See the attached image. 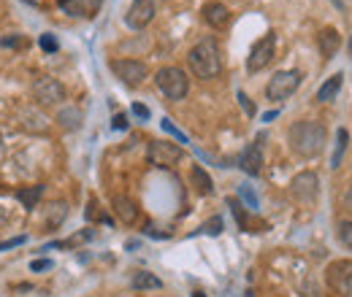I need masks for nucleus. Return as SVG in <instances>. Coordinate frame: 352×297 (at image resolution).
<instances>
[{
  "instance_id": "nucleus-1",
  "label": "nucleus",
  "mask_w": 352,
  "mask_h": 297,
  "mask_svg": "<svg viewBox=\"0 0 352 297\" xmlns=\"http://www.w3.org/2000/svg\"><path fill=\"white\" fill-rule=\"evenodd\" d=\"M187 65L190 71L195 73V79H217L222 73V54L217 41L209 36V38H201L190 51H187Z\"/></svg>"
},
{
  "instance_id": "nucleus-2",
  "label": "nucleus",
  "mask_w": 352,
  "mask_h": 297,
  "mask_svg": "<svg viewBox=\"0 0 352 297\" xmlns=\"http://www.w3.org/2000/svg\"><path fill=\"white\" fill-rule=\"evenodd\" d=\"M325 125L320 122H296L293 128L287 130V143L293 149V154L304 157V160H311L317 157L322 149H325Z\"/></svg>"
},
{
  "instance_id": "nucleus-3",
  "label": "nucleus",
  "mask_w": 352,
  "mask_h": 297,
  "mask_svg": "<svg viewBox=\"0 0 352 297\" xmlns=\"http://www.w3.org/2000/svg\"><path fill=\"white\" fill-rule=\"evenodd\" d=\"M155 84H157V89H160L168 100H184V95L190 92V79H187V73H184L182 68H176V65L160 68V71L155 73Z\"/></svg>"
},
{
  "instance_id": "nucleus-4",
  "label": "nucleus",
  "mask_w": 352,
  "mask_h": 297,
  "mask_svg": "<svg viewBox=\"0 0 352 297\" xmlns=\"http://www.w3.org/2000/svg\"><path fill=\"white\" fill-rule=\"evenodd\" d=\"M301 82H304L301 71H276L265 84V97L268 100H285L301 86Z\"/></svg>"
},
{
  "instance_id": "nucleus-5",
  "label": "nucleus",
  "mask_w": 352,
  "mask_h": 297,
  "mask_svg": "<svg viewBox=\"0 0 352 297\" xmlns=\"http://www.w3.org/2000/svg\"><path fill=\"white\" fill-rule=\"evenodd\" d=\"M182 157H184L182 146L171 143V141H149V146H146V160L155 168H163V170L174 168Z\"/></svg>"
},
{
  "instance_id": "nucleus-6",
  "label": "nucleus",
  "mask_w": 352,
  "mask_h": 297,
  "mask_svg": "<svg viewBox=\"0 0 352 297\" xmlns=\"http://www.w3.org/2000/svg\"><path fill=\"white\" fill-rule=\"evenodd\" d=\"M109 68L125 86H141L144 79L149 76V68L141 60H111Z\"/></svg>"
},
{
  "instance_id": "nucleus-7",
  "label": "nucleus",
  "mask_w": 352,
  "mask_h": 297,
  "mask_svg": "<svg viewBox=\"0 0 352 297\" xmlns=\"http://www.w3.org/2000/svg\"><path fill=\"white\" fill-rule=\"evenodd\" d=\"M325 278L331 284L333 292L344 297H352V259H336L328 265L325 270Z\"/></svg>"
},
{
  "instance_id": "nucleus-8",
  "label": "nucleus",
  "mask_w": 352,
  "mask_h": 297,
  "mask_svg": "<svg viewBox=\"0 0 352 297\" xmlns=\"http://www.w3.org/2000/svg\"><path fill=\"white\" fill-rule=\"evenodd\" d=\"M274 54H276V36L268 33V36H263L261 41L252 46V51L247 57V71L250 73H261L263 68H268V62L274 60Z\"/></svg>"
},
{
  "instance_id": "nucleus-9",
  "label": "nucleus",
  "mask_w": 352,
  "mask_h": 297,
  "mask_svg": "<svg viewBox=\"0 0 352 297\" xmlns=\"http://www.w3.org/2000/svg\"><path fill=\"white\" fill-rule=\"evenodd\" d=\"M33 100L38 106H57L60 100H65V86L52 76H38L33 82Z\"/></svg>"
},
{
  "instance_id": "nucleus-10",
  "label": "nucleus",
  "mask_w": 352,
  "mask_h": 297,
  "mask_svg": "<svg viewBox=\"0 0 352 297\" xmlns=\"http://www.w3.org/2000/svg\"><path fill=\"white\" fill-rule=\"evenodd\" d=\"M290 195H293L298 203H314L317 195H320V178H317V173H311V170L298 173V176L290 181Z\"/></svg>"
},
{
  "instance_id": "nucleus-11",
  "label": "nucleus",
  "mask_w": 352,
  "mask_h": 297,
  "mask_svg": "<svg viewBox=\"0 0 352 297\" xmlns=\"http://www.w3.org/2000/svg\"><path fill=\"white\" fill-rule=\"evenodd\" d=\"M155 11H157V3L155 0H133L128 14H125V25L131 30H144L155 19Z\"/></svg>"
},
{
  "instance_id": "nucleus-12",
  "label": "nucleus",
  "mask_w": 352,
  "mask_h": 297,
  "mask_svg": "<svg viewBox=\"0 0 352 297\" xmlns=\"http://www.w3.org/2000/svg\"><path fill=\"white\" fill-rule=\"evenodd\" d=\"M239 168L244 170L247 176H258V173L263 170V146H261V141H258V143H250V146L241 152Z\"/></svg>"
},
{
  "instance_id": "nucleus-13",
  "label": "nucleus",
  "mask_w": 352,
  "mask_h": 297,
  "mask_svg": "<svg viewBox=\"0 0 352 297\" xmlns=\"http://www.w3.org/2000/svg\"><path fill=\"white\" fill-rule=\"evenodd\" d=\"M201 16H204V22H206L209 27L220 30V27H225V25H228L230 11H228V5H225V3H220V0H209V3H204Z\"/></svg>"
},
{
  "instance_id": "nucleus-14",
  "label": "nucleus",
  "mask_w": 352,
  "mask_h": 297,
  "mask_svg": "<svg viewBox=\"0 0 352 297\" xmlns=\"http://www.w3.org/2000/svg\"><path fill=\"white\" fill-rule=\"evenodd\" d=\"M111 209H114V213H117V219H120V222H125V224H135V219H138V206H135V200H131L128 195H114Z\"/></svg>"
},
{
  "instance_id": "nucleus-15",
  "label": "nucleus",
  "mask_w": 352,
  "mask_h": 297,
  "mask_svg": "<svg viewBox=\"0 0 352 297\" xmlns=\"http://www.w3.org/2000/svg\"><path fill=\"white\" fill-rule=\"evenodd\" d=\"M317 43H320L322 57H325V60H333V57H336V51H339V46H342V36H339L333 27H325V30H320Z\"/></svg>"
},
{
  "instance_id": "nucleus-16",
  "label": "nucleus",
  "mask_w": 352,
  "mask_h": 297,
  "mask_svg": "<svg viewBox=\"0 0 352 297\" xmlns=\"http://www.w3.org/2000/svg\"><path fill=\"white\" fill-rule=\"evenodd\" d=\"M342 84H344V73H333L331 79H325L317 89V103H331L339 95Z\"/></svg>"
},
{
  "instance_id": "nucleus-17",
  "label": "nucleus",
  "mask_w": 352,
  "mask_h": 297,
  "mask_svg": "<svg viewBox=\"0 0 352 297\" xmlns=\"http://www.w3.org/2000/svg\"><path fill=\"white\" fill-rule=\"evenodd\" d=\"M19 117L25 119L22 125L30 130V132H46V130H49V119H46L38 108H33V106H30V108H22Z\"/></svg>"
},
{
  "instance_id": "nucleus-18",
  "label": "nucleus",
  "mask_w": 352,
  "mask_h": 297,
  "mask_svg": "<svg viewBox=\"0 0 352 297\" xmlns=\"http://www.w3.org/2000/svg\"><path fill=\"white\" fill-rule=\"evenodd\" d=\"M44 184H36V187H19L14 195H16V200L28 209V211H33L36 206H38V200H41V195H44Z\"/></svg>"
},
{
  "instance_id": "nucleus-19",
  "label": "nucleus",
  "mask_w": 352,
  "mask_h": 297,
  "mask_svg": "<svg viewBox=\"0 0 352 297\" xmlns=\"http://www.w3.org/2000/svg\"><path fill=\"white\" fill-rule=\"evenodd\" d=\"M57 125L63 130H79L82 128V108L76 106H63L57 114Z\"/></svg>"
},
{
  "instance_id": "nucleus-20",
  "label": "nucleus",
  "mask_w": 352,
  "mask_h": 297,
  "mask_svg": "<svg viewBox=\"0 0 352 297\" xmlns=\"http://www.w3.org/2000/svg\"><path fill=\"white\" fill-rule=\"evenodd\" d=\"M190 178H192V184H195V189H198L201 195H212V192H214V181H212V176L201 168V165H192Z\"/></svg>"
},
{
  "instance_id": "nucleus-21",
  "label": "nucleus",
  "mask_w": 352,
  "mask_h": 297,
  "mask_svg": "<svg viewBox=\"0 0 352 297\" xmlns=\"http://www.w3.org/2000/svg\"><path fill=\"white\" fill-rule=\"evenodd\" d=\"M131 284L135 292H146V289H160V287H163V281H160L155 273H146V270H138V273L133 276Z\"/></svg>"
},
{
  "instance_id": "nucleus-22",
  "label": "nucleus",
  "mask_w": 352,
  "mask_h": 297,
  "mask_svg": "<svg viewBox=\"0 0 352 297\" xmlns=\"http://www.w3.org/2000/svg\"><path fill=\"white\" fill-rule=\"evenodd\" d=\"M347 141H350V132L347 130H339L336 132V149H333V157H331V170H336L342 165V157L347 152Z\"/></svg>"
},
{
  "instance_id": "nucleus-23",
  "label": "nucleus",
  "mask_w": 352,
  "mask_h": 297,
  "mask_svg": "<svg viewBox=\"0 0 352 297\" xmlns=\"http://www.w3.org/2000/svg\"><path fill=\"white\" fill-rule=\"evenodd\" d=\"M60 8L68 14V16H87V3L85 0H60Z\"/></svg>"
},
{
  "instance_id": "nucleus-24",
  "label": "nucleus",
  "mask_w": 352,
  "mask_h": 297,
  "mask_svg": "<svg viewBox=\"0 0 352 297\" xmlns=\"http://www.w3.org/2000/svg\"><path fill=\"white\" fill-rule=\"evenodd\" d=\"M336 235H339L342 246H347L352 252V222H339L336 224Z\"/></svg>"
},
{
  "instance_id": "nucleus-25",
  "label": "nucleus",
  "mask_w": 352,
  "mask_h": 297,
  "mask_svg": "<svg viewBox=\"0 0 352 297\" xmlns=\"http://www.w3.org/2000/svg\"><path fill=\"white\" fill-rule=\"evenodd\" d=\"M52 209H54V213H49V227H60V222H63L65 213H68V206L60 200V203H54Z\"/></svg>"
},
{
  "instance_id": "nucleus-26",
  "label": "nucleus",
  "mask_w": 352,
  "mask_h": 297,
  "mask_svg": "<svg viewBox=\"0 0 352 297\" xmlns=\"http://www.w3.org/2000/svg\"><path fill=\"white\" fill-rule=\"evenodd\" d=\"M201 230H204L206 235H220V233H222V219H220V216H212V219H209V222H206Z\"/></svg>"
},
{
  "instance_id": "nucleus-27",
  "label": "nucleus",
  "mask_w": 352,
  "mask_h": 297,
  "mask_svg": "<svg viewBox=\"0 0 352 297\" xmlns=\"http://www.w3.org/2000/svg\"><path fill=\"white\" fill-rule=\"evenodd\" d=\"M163 130H166V132H171V135H174L176 141H179V143H187V135H184V132H182L179 128H174V122H171L168 117L163 119Z\"/></svg>"
},
{
  "instance_id": "nucleus-28",
  "label": "nucleus",
  "mask_w": 352,
  "mask_h": 297,
  "mask_svg": "<svg viewBox=\"0 0 352 297\" xmlns=\"http://www.w3.org/2000/svg\"><path fill=\"white\" fill-rule=\"evenodd\" d=\"M41 49L52 54V51H57V49H60V43H57V38H54L52 33H44V36H41Z\"/></svg>"
},
{
  "instance_id": "nucleus-29",
  "label": "nucleus",
  "mask_w": 352,
  "mask_h": 297,
  "mask_svg": "<svg viewBox=\"0 0 352 297\" xmlns=\"http://www.w3.org/2000/svg\"><path fill=\"white\" fill-rule=\"evenodd\" d=\"M0 43H3L6 49H22V46H25V38L14 33V36H8V38H0Z\"/></svg>"
},
{
  "instance_id": "nucleus-30",
  "label": "nucleus",
  "mask_w": 352,
  "mask_h": 297,
  "mask_svg": "<svg viewBox=\"0 0 352 297\" xmlns=\"http://www.w3.org/2000/svg\"><path fill=\"white\" fill-rule=\"evenodd\" d=\"M239 100H241V108L247 111V117H255V106H252V100L244 92H239Z\"/></svg>"
},
{
  "instance_id": "nucleus-31",
  "label": "nucleus",
  "mask_w": 352,
  "mask_h": 297,
  "mask_svg": "<svg viewBox=\"0 0 352 297\" xmlns=\"http://www.w3.org/2000/svg\"><path fill=\"white\" fill-rule=\"evenodd\" d=\"M52 268V259H33L30 262V270L33 273H41V270H49Z\"/></svg>"
},
{
  "instance_id": "nucleus-32",
  "label": "nucleus",
  "mask_w": 352,
  "mask_h": 297,
  "mask_svg": "<svg viewBox=\"0 0 352 297\" xmlns=\"http://www.w3.org/2000/svg\"><path fill=\"white\" fill-rule=\"evenodd\" d=\"M239 192H241V198L250 203V209H258V200H255V195H252L247 187H239Z\"/></svg>"
},
{
  "instance_id": "nucleus-33",
  "label": "nucleus",
  "mask_w": 352,
  "mask_h": 297,
  "mask_svg": "<svg viewBox=\"0 0 352 297\" xmlns=\"http://www.w3.org/2000/svg\"><path fill=\"white\" fill-rule=\"evenodd\" d=\"M133 114H135L138 119H149V108L141 106V103H133Z\"/></svg>"
},
{
  "instance_id": "nucleus-34",
  "label": "nucleus",
  "mask_w": 352,
  "mask_h": 297,
  "mask_svg": "<svg viewBox=\"0 0 352 297\" xmlns=\"http://www.w3.org/2000/svg\"><path fill=\"white\" fill-rule=\"evenodd\" d=\"M114 130H128V117L125 114H117L114 117Z\"/></svg>"
},
{
  "instance_id": "nucleus-35",
  "label": "nucleus",
  "mask_w": 352,
  "mask_h": 297,
  "mask_svg": "<svg viewBox=\"0 0 352 297\" xmlns=\"http://www.w3.org/2000/svg\"><path fill=\"white\" fill-rule=\"evenodd\" d=\"M19 243H25V238H14V241H6V243H0V252H6V249H14V246H19Z\"/></svg>"
},
{
  "instance_id": "nucleus-36",
  "label": "nucleus",
  "mask_w": 352,
  "mask_h": 297,
  "mask_svg": "<svg viewBox=\"0 0 352 297\" xmlns=\"http://www.w3.org/2000/svg\"><path fill=\"white\" fill-rule=\"evenodd\" d=\"M342 203H344V209H347V211L352 213V187H350V189H347V192H344V198H342Z\"/></svg>"
},
{
  "instance_id": "nucleus-37",
  "label": "nucleus",
  "mask_w": 352,
  "mask_h": 297,
  "mask_svg": "<svg viewBox=\"0 0 352 297\" xmlns=\"http://www.w3.org/2000/svg\"><path fill=\"white\" fill-rule=\"evenodd\" d=\"M85 3H87V11H89V14H92V11H98V8L103 5V0H85Z\"/></svg>"
},
{
  "instance_id": "nucleus-38",
  "label": "nucleus",
  "mask_w": 352,
  "mask_h": 297,
  "mask_svg": "<svg viewBox=\"0 0 352 297\" xmlns=\"http://www.w3.org/2000/svg\"><path fill=\"white\" fill-rule=\"evenodd\" d=\"M25 3H33V5H38V3H41V0H25Z\"/></svg>"
},
{
  "instance_id": "nucleus-39",
  "label": "nucleus",
  "mask_w": 352,
  "mask_h": 297,
  "mask_svg": "<svg viewBox=\"0 0 352 297\" xmlns=\"http://www.w3.org/2000/svg\"><path fill=\"white\" fill-rule=\"evenodd\" d=\"M192 297H206L204 292H192Z\"/></svg>"
}]
</instances>
